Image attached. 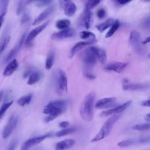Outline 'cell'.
<instances>
[{"mask_svg":"<svg viewBox=\"0 0 150 150\" xmlns=\"http://www.w3.org/2000/svg\"><path fill=\"white\" fill-rule=\"evenodd\" d=\"M68 101L66 100H57L50 101L45 107L43 112L48 115L45 118L46 122L54 120L64 112L67 107Z\"/></svg>","mask_w":150,"mask_h":150,"instance_id":"1","label":"cell"},{"mask_svg":"<svg viewBox=\"0 0 150 150\" xmlns=\"http://www.w3.org/2000/svg\"><path fill=\"white\" fill-rule=\"evenodd\" d=\"M96 98L94 92L89 93L83 99L80 107V114L86 121H91L94 117V103Z\"/></svg>","mask_w":150,"mask_h":150,"instance_id":"2","label":"cell"},{"mask_svg":"<svg viewBox=\"0 0 150 150\" xmlns=\"http://www.w3.org/2000/svg\"><path fill=\"white\" fill-rule=\"evenodd\" d=\"M121 114H115L109 117L104 123L99 132L91 140V142L101 141L105 138L111 132L114 125L121 118Z\"/></svg>","mask_w":150,"mask_h":150,"instance_id":"3","label":"cell"},{"mask_svg":"<svg viewBox=\"0 0 150 150\" xmlns=\"http://www.w3.org/2000/svg\"><path fill=\"white\" fill-rule=\"evenodd\" d=\"M55 87L57 93L64 95L67 91V78L66 73L62 69L56 71L54 74Z\"/></svg>","mask_w":150,"mask_h":150,"instance_id":"4","label":"cell"},{"mask_svg":"<svg viewBox=\"0 0 150 150\" xmlns=\"http://www.w3.org/2000/svg\"><path fill=\"white\" fill-rule=\"evenodd\" d=\"M141 36L139 32L135 30L131 31L129 37V42L134 50L140 56L146 54L147 50L143 46L141 41Z\"/></svg>","mask_w":150,"mask_h":150,"instance_id":"5","label":"cell"},{"mask_svg":"<svg viewBox=\"0 0 150 150\" xmlns=\"http://www.w3.org/2000/svg\"><path fill=\"white\" fill-rule=\"evenodd\" d=\"M81 59L86 65L92 66L96 63L97 58L91 46L86 49L81 53Z\"/></svg>","mask_w":150,"mask_h":150,"instance_id":"6","label":"cell"},{"mask_svg":"<svg viewBox=\"0 0 150 150\" xmlns=\"http://www.w3.org/2000/svg\"><path fill=\"white\" fill-rule=\"evenodd\" d=\"M51 136H52V133L49 132V133H47V134H45L40 135V136L35 137L29 138L23 144L21 148L23 149L24 150H28L32 146H35L38 144L40 143L41 142L44 141L45 139L49 138Z\"/></svg>","mask_w":150,"mask_h":150,"instance_id":"7","label":"cell"},{"mask_svg":"<svg viewBox=\"0 0 150 150\" xmlns=\"http://www.w3.org/2000/svg\"><path fill=\"white\" fill-rule=\"evenodd\" d=\"M18 120V117L15 115H12L9 118L2 132V137L4 139L8 138L12 133V132L13 131V130L17 125Z\"/></svg>","mask_w":150,"mask_h":150,"instance_id":"8","label":"cell"},{"mask_svg":"<svg viewBox=\"0 0 150 150\" xmlns=\"http://www.w3.org/2000/svg\"><path fill=\"white\" fill-rule=\"evenodd\" d=\"M131 101H128L122 104L119 105L118 106H116L114 107L113 108L108 109L107 110L103 111L101 112L100 116L101 117H107L110 115H113L115 114H119L120 113L123 112L125 110H126L131 104Z\"/></svg>","mask_w":150,"mask_h":150,"instance_id":"9","label":"cell"},{"mask_svg":"<svg viewBox=\"0 0 150 150\" xmlns=\"http://www.w3.org/2000/svg\"><path fill=\"white\" fill-rule=\"evenodd\" d=\"M59 2L64 9L65 15L71 17L76 12L77 6L73 2L71 1H60Z\"/></svg>","mask_w":150,"mask_h":150,"instance_id":"10","label":"cell"},{"mask_svg":"<svg viewBox=\"0 0 150 150\" xmlns=\"http://www.w3.org/2000/svg\"><path fill=\"white\" fill-rule=\"evenodd\" d=\"M149 83H125L122 85L124 90L127 91H144L149 88Z\"/></svg>","mask_w":150,"mask_h":150,"instance_id":"11","label":"cell"},{"mask_svg":"<svg viewBox=\"0 0 150 150\" xmlns=\"http://www.w3.org/2000/svg\"><path fill=\"white\" fill-rule=\"evenodd\" d=\"M74 33L75 32L73 29L68 28L59 32L54 33L52 35L51 39L53 40H60L72 37L74 35Z\"/></svg>","mask_w":150,"mask_h":150,"instance_id":"12","label":"cell"},{"mask_svg":"<svg viewBox=\"0 0 150 150\" xmlns=\"http://www.w3.org/2000/svg\"><path fill=\"white\" fill-rule=\"evenodd\" d=\"M49 21H47L32 30L29 33L27 37H26V43L27 45L30 44L32 42V41L36 37V36H38L41 32H42L46 28V26L49 25Z\"/></svg>","mask_w":150,"mask_h":150,"instance_id":"13","label":"cell"},{"mask_svg":"<svg viewBox=\"0 0 150 150\" xmlns=\"http://www.w3.org/2000/svg\"><path fill=\"white\" fill-rule=\"evenodd\" d=\"M55 10V5H52L49 6L47 9H46L45 11H43L42 12H41L34 20L32 25L33 26L36 25L39 23H40L41 22H42L43 20L48 18L51 14L53 13V12Z\"/></svg>","mask_w":150,"mask_h":150,"instance_id":"14","label":"cell"},{"mask_svg":"<svg viewBox=\"0 0 150 150\" xmlns=\"http://www.w3.org/2000/svg\"><path fill=\"white\" fill-rule=\"evenodd\" d=\"M115 97H105L97 101L95 104V107L98 109L110 108L115 105Z\"/></svg>","mask_w":150,"mask_h":150,"instance_id":"15","label":"cell"},{"mask_svg":"<svg viewBox=\"0 0 150 150\" xmlns=\"http://www.w3.org/2000/svg\"><path fill=\"white\" fill-rule=\"evenodd\" d=\"M25 38H26V33H25L21 36L19 41L18 42V43L13 47L12 49H11V50L9 52V53L7 55L6 59H5V62H8L11 61L18 54V52L19 51L21 46H22V45L24 42Z\"/></svg>","mask_w":150,"mask_h":150,"instance_id":"16","label":"cell"},{"mask_svg":"<svg viewBox=\"0 0 150 150\" xmlns=\"http://www.w3.org/2000/svg\"><path fill=\"white\" fill-rule=\"evenodd\" d=\"M126 62H114L110 63L104 67V69L108 71H113L116 73H121L127 66Z\"/></svg>","mask_w":150,"mask_h":150,"instance_id":"17","label":"cell"},{"mask_svg":"<svg viewBox=\"0 0 150 150\" xmlns=\"http://www.w3.org/2000/svg\"><path fill=\"white\" fill-rule=\"evenodd\" d=\"M96 42H97V40H86V41H83V42H79L75 44L73 47L71 49L70 51L69 54V57H72L77 52H78L79 50L82 49L84 47L89 46L91 44L94 43Z\"/></svg>","mask_w":150,"mask_h":150,"instance_id":"18","label":"cell"},{"mask_svg":"<svg viewBox=\"0 0 150 150\" xmlns=\"http://www.w3.org/2000/svg\"><path fill=\"white\" fill-rule=\"evenodd\" d=\"M75 144V141L73 139H66L58 142L55 145V150H67L71 148Z\"/></svg>","mask_w":150,"mask_h":150,"instance_id":"19","label":"cell"},{"mask_svg":"<svg viewBox=\"0 0 150 150\" xmlns=\"http://www.w3.org/2000/svg\"><path fill=\"white\" fill-rule=\"evenodd\" d=\"M18 67V63L16 59H12L5 67L3 71V75L5 77L12 75Z\"/></svg>","mask_w":150,"mask_h":150,"instance_id":"20","label":"cell"},{"mask_svg":"<svg viewBox=\"0 0 150 150\" xmlns=\"http://www.w3.org/2000/svg\"><path fill=\"white\" fill-rule=\"evenodd\" d=\"M91 47L100 63L103 65L105 64L107 61V54L105 50L102 48L96 46H91Z\"/></svg>","mask_w":150,"mask_h":150,"instance_id":"21","label":"cell"},{"mask_svg":"<svg viewBox=\"0 0 150 150\" xmlns=\"http://www.w3.org/2000/svg\"><path fill=\"white\" fill-rule=\"evenodd\" d=\"M92 12L91 10L86 9L82 15V22L86 29H89L92 22Z\"/></svg>","mask_w":150,"mask_h":150,"instance_id":"22","label":"cell"},{"mask_svg":"<svg viewBox=\"0 0 150 150\" xmlns=\"http://www.w3.org/2000/svg\"><path fill=\"white\" fill-rule=\"evenodd\" d=\"M114 21L112 18H108L107 20H105L104 22L103 23L98 24L96 26V28L97 29L100 31V32H103L104 30H105L107 28L111 27L112 25L113 24Z\"/></svg>","mask_w":150,"mask_h":150,"instance_id":"23","label":"cell"},{"mask_svg":"<svg viewBox=\"0 0 150 150\" xmlns=\"http://www.w3.org/2000/svg\"><path fill=\"white\" fill-rule=\"evenodd\" d=\"M54 57H55V54L53 50H50L46 57V61H45V68L47 70H49L52 68V67L53 65L54 62Z\"/></svg>","mask_w":150,"mask_h":150,"instance_id":"24","label":"cell"},{"mask_svg":"<svg viewBox=\"0 0 150 150\" xmlns=\"http://www.w3.org/2000/svg\"><path fill=\"white\" fill-rule=\"evenodd\" d=\"M77 128L75 127H67L66 128H63L56 133V136L57 137H62L69 134H71L77 131Z\"/></svg>","mask_w":150,"mask_h":150,"instance_id":"25","label":"cell"},{"mask_svg":"<svg viewBox=\"0 0 150 150\" xmlns=\"http://www.w3.org/2000/svg\"><path fill=\"white\" fill-rule=\"evenodd\" d=\"M41 78V74L40 72L38 71H33L30 75L29 76V77L28 80V84L29 85H33L35 83H37L39 81V80Z\"/></svg>","mask_w":150,"mask_h":150,"instance_id":"26","label":"cell"},{"mask_svg":"<svg viewBox=\"0 0 150 150\" xmlns=\"http://www.w3.org/2000/svg\"><path fill=\"white\" fill-rule=\"evenodd\" d=\"M32 97H33L32 94H28L27 95H25L20 97L18 100L17 103L20 106L23 107L27 104H29L30 103L32 99Z\"/></svg>","mask_w":150,"mask_h":150,"instance_id":"27","label":"cell"},{"mask_svg":"<svg viewBox=\"0 0 150 150\" xmlns=\"http://www.w3.org/2000/svg\"><path fill=\"white\" fill-rule=\"evenodd\" d=\"M80 37L82 39L87 40H96V36L94 33L90 31L83 30L80 33Z\"/></svg>","mask_w":150,"mask_h":150,"instance_id":"28","label":"cell"},{"mask_svg":"<svg viewBox=\"0 0 150 150\" xmlns=\"http://www.w3.org/2000/svg\"><path fill=\"white\" fill-rule=\"evenodd\" d=\"M138 142V139H132V138H129L127 139L123 140L122 141H120L118 143L117 145L121 148H126L130 146L135 144Z\"/></svg>","mask_w":150,"mask_h":150,"instance_id":"29","label":"cell"},{"mask_svg":"<svg viewBox=\"0 0 150 150\" xmlns=\"http://www.w3.org/2000/svg\"><path fill=\"white\" fill-rule=\"evenodd\" d=\"M120 21L118 20H115L113 24L112 25V26H111L110 30L107 32V33H106L105 35V38H110L111 37V36H112L114 33L118 30V29L120 27Z\"/></svg>","mask_w":150,"mask_h":150,"instance_id":"30","label":"cell"},{"mask_svg":"<svg viewBox=\"0 0 150 150\" xmlns=\"http://www.w3.org/2000/svg\"><path fill=\"white\" fill-rule=\"evenodd\" d=\"M70 25V21L68 19H65L59 20L56 23V26L59 29L63 30L68 28Z\"/></svg>","mask_w":150,"mask_h":150,"instance_id":"31","label":"cell"},{"mask_svg":"<svg viewBox=\"0 0 150 150\" xmlns=\"http://www.w3.org/2000/svg\"><path fill=\"white\" fill-rule=\"evenodd\" d=\"M11 39L10 36H5L3 37L0 42V54L5 50L7 46L8 45Z\"/></svg>","mask_w":150,"mask_h":150,"instance_id":"32","label":"cell"},{"mask_svg":"<svg viewBox=\"0 0 150 150\" xmlns=\"http://www.w3.org/2000/svg\"><path fill=\"white\" fill-rule=\"evenodd\" d=\"M149 128H150V125H149V122L138 124H136V125H134L131 127V128L132 129L136 130V131H140L149 130Z\"/></svg>","mask_w":150,"mask_h":150,"instance_id":"33","label":"cell"},{"mask_svg":"<svg viewBox=\"0 0 150 150\" xmlns=\"http://www.w3.org/2000/svg\"><path fill=\"white\" fill-rule=\"evenodd\" d=\"M13 101H10L9 102H6L4 103L0 108V120L2 118V117L4 116V114L6 111V110L10 107V106L13 104Z\"/></svg>","mask_w":150,"mask_h":150,"instance_id":"34","label":"cell"},{"mask_svg":"<svg viewBox=\"0 0 150 150\" xmlns=\"http://www.w3.org/2000/svg\"><path fill=\"white\" fill-rule=\"evenodd\" d=\"M100 3V1H87L86 4L85 8L91 11V9L97 6Z\"/></svg>","mask_w":150,"mask_h":150,"instance_id":"35","label":"cell"},{"mask_svg":"<svg viewBox=\"0 0 150 150\" xmlns=\"http://www.w3.org/2000/svg\"><path fill=\"white\" fill-rule=\"evenodd\" d=\"M26 3H27V1H19L18 6H17V8H16V15H19L23 12Z\"/></svg>","mask_w":150,"mask_h":150,"instance_id":"36","label":"cell"},{"mask_svg":"<svg viewBox=\"0 0 150 150\" xmlns=\"http://www.w3.org/2000/svg\"><path fill=\"white\" fill-rule=\"evenodd\" d=\"M52 1L51 0H44V1H38L36 2V6L39 8H42L46 5H49Z\"/></svg>","mask_w":150,"mask_h":150,"instance_id":"37","label":"cell"},{"mask_svg":"<svg viewBox=\"0 0 150 150\" xmlns=\"http://www.w3.org/2000/svg\"><path fill=\"white\" fill-rule=\"evenodd\" d=\"M141 26L142 28L148 30H149V16H148L144 19V21L141 23Z\"/></svg>","mask_w":150,"mask_h":150,"instance_id":"38","label":"cell"},{"mask_svg":"<svg viewBox=\"0 0 150 150\" xmlns=\"http://www.w3.org/2000/svg\"><path fill=\"white\" fill-rule=\"evenodd\" d=\"M97 16L99 19H102L105 17L106 15V12L104 9L103 8H100L97 11Z\"/></svg>","mask_w":150,"mask_h":150,"instance_id":"39","label":"cell"},{"mask_svg":"<svg viewBox=\"0 0 150 150\" xmlns=\"http://www.w3.org/2000/svg\"><path fill=\"white\" fill-rule=\"evenodd\" d=\"M30 19V17H29V15L28 13H25L22 17V19H21V23H25L26 22H27Z\"/></svg>","mask_w":150,"mask_h":150,"instance_id":"40","label":"cell"},{"mask_svg":"<svg viewBox=\"0 0 150 150\" xmlns=\"http://www.w3.org/2000/svg\"><path fill=\"white\" fill-rule=\"evenodd\" d=\"M17 141L16 140H13L9 145L7 150H15V147L16 146Z\"/></svg>","mask_w":150,"mask_h":150,"instance_id":"41","label":"cell"},{"mask_svg":"<svg viewBox=\"0 0 150 150\" xmlns=\"http://www.w3.org/2000/svg\"><path fill=\"white\" fill-rule=\"evenodd\" d=\"M69 125H70V123H69L68 121H62V122H60L59 124V126L60 128H67Z\"/></svg>","mask_w":150,"mask_h":150,"instance_id":"42","label":"cell"},{"mask_svg":"<svg viewBox=\"0 0 150 150\" xmlns=\"http://www.w3.org/2000/svg\"><path fill=\"white\" fill-rule=\"evenodd\" d=\"M84 76H85L87 79H90V80H93V79H94L96 78V76H95L94 74H93L92 73H90V72H88V71L85 72Z\"/></svg>","mask_w":150,"mask_h":150,"instance_id":"43","label":"cell"},{"mask_svg":"<svg viewBox=\"0 0 150 150\" xmlns=\"http://www.w3.org/2000/svg\"><path fill=\"white\" fill-rule=\"evenodd\" d=\"M149 141V137H144L138 139V143H145Z\"/></svg>","mask_w":150,"mask_h":150,"instance_id":"44","label":"cell"},{"mask_svg":"<svg viewBox=\"0 0 150 150\" xmlns=\"http://www.w3.org/2000/svg\"><path fill=\"white\" fill-rule=\"evenodd\" d=\"M115 3H116L117 4H118L120 5H124L125 4H127L128 3L130 2L131 1H119V0H117V1H114Z\"/></svg>","mask_w":150,"mask_h":150,"instance_id":"45","label":"cell"},{"mask_svg":"<svg viewBox=\"0 0 150 150\" xmlns=\"http://www.w3.org/2000/svg\"><path fill=\"white\" fill-rule=\"evenodd\" d=\"M141 105L142 106H144V107H149V106H150L149 99H148V100H146L143 101L142 102H141Z\"/></svg>","mask_w":150,"mask_h":150,"instance_id":"46","label":"cell"},{"mask_svg":"<svg viewBox=\"0 0 150 150\" xmlns=\"http://www.w3.org/2000/svg\"><path fill=\"white\" fill-rule=\"evenodd\" d=\"M5 14H6V13H2L0 15V30L1 29V27H2V25H3V23L4 22Z\"/></svg>","mask_w":150,"mask_h":150,"instance_id":"47","label":"cell"},{"mask_svg":"<svg viewBox=\"0 0 150 150\" xmlns=\"http://www.w3.org/2000/svg\"><path fill=\"white\" fill-rule=\"evenodd\" d=\"M149 36H148V37L144 39V40L142 42V44L144 45L146 44V43H149Z\"/></svg>","mask_w":150,"mask_h":150,"instance_id":"48","label":"cell"},{"mask_svg":"<svg viewBox=\"0 0 150 150\" xmlns=\"http://www.w3.org/2000/svg\"><path fill=\"white\" fill-rule=\"evenodd\" d=\"M145 121H146L148 122L150 121V114H149V113L145 115Z\"/></svg>","mask_w":150,"mask_h":150,"instance_id":"49","label":"cell"},{"mask_svg":"<svg viewBox=\"0 0 150 150\" xmlns=\"http://www.w3.org/2000/svg\"><path fill=\"white\" fill-rule=\"evenodd\" d=\"M3 94H4V92L3 91H0V102L2 100V97H3Z\"/></svg>","mask_w":150,"mask_h":150,"instance_id":"50","label":"cell"},{"mask_svg":"<svg viewBox=\"0 0 150 150\" xmlns=\"http://www.w3.org/2000/svg\"><path fill=\"white\" fill-rule=\"evenodd\" d=\"M144 150H149V149H144Z\"/></svg>","mask_w":150,"mask_h":150,"instance_id":"51","label":"cell"}]
</instances>
